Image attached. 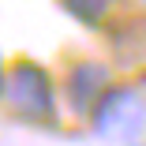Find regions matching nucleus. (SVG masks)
Listing matches in <instances>:
<instances>
[{
    "label": "nucleus",
    "instance_id": "nucleus-3",
    "mask_svg": "<svg viewBox=\"0 0 146 146\" xmlns=\"http://www.w3.org/2000/svg\"><path fill=\"white\" fill-rule=\"evenodd\" d=\"M112 86V75L101 60H79L71 64L68 79H64V98H68V109L82 120H90V112L98 109V101L105 98V90Z\"/></svg>",
    "mask_w": 146,
    "mask_h": 146
},
{
    "label": "nucleus",
    "instance_id": "nucleus-6",
    "mask_svg": "<svg viewBox=\"0 0 146 146\" xmlns=\"http://www.w3.org/2000/svg\"><path fill=\"white\" fill-rule=\"evenodd\" d=\"M135 146H139V142H135Z\"/></svg>",
    "mask_w": 146,
    "mask_h": 146
},
{
    "label": "nucleus",
    "instance_id": "nucleus-2",
    "mask_svg": "<svg viewBox=\"0 0 146 146\" xmlns=\"http://www.w3.org/2000/svg\"><path fill=\"white\" fill-rule=\"evenodd\" d=\"M90 127L105 142L135 146V139L146 131V94L135 86H109L98 109L90 112Z\"/></svg>",
    "mask_w": 146,
    "mask_h": 146
},
{
    "label": "nucleus",
    "instance_id": "nucleus-5",
    "mask_svg": "<svg viewBox=\"0 0 146 146\" xmlns=\"http://www.w3.org/2000/svg\"><path fill=\"white\" fill-rule=\"evenodd\" d=\"M4 82H8V68H4V60H0V98H4Z\"/></svg>",
    "mask_w": 146,
    "mask_h": 146
},
{
    "label": "nucleus",
    "instance_id": "nucleus-4",
    "mask_svg": "<svg viewBox=\"0 0 146 146\" xmlns=\"http://www.w3.org/2000/svg\"><path fill=\"white\" fill-rule=\"evenodd\" d=\"M60 8L82 26H101L112 11V0H60Z\"/></svg>",
    "mask_w": 146,
    "mask_h": 146
},
{
    "label": "nucleus",
    "instance_id": "nucleus-1",
    "mask_svg": "<svg viewBox=\"0 0 146 146\" xmlns=\"http://www.w3.org/2000/svg\"><path fill=\"white\" fill-rule=\"evenodd\" d=\"M4 101H8L11 116H19V120L34 124V127H56V124H60L52 75L41 64H34V60H15L8 68Z\"/></svg>",
    "mask_w": 146,
    "mask_h": 146
}]
</instances>
